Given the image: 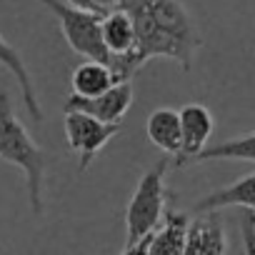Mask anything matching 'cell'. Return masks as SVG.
<instances>
[{
    "label": "cell",
    "mask_w": 255,
    "mask_h": 255,
    "mask_svg": "<svg viewBox=\"0 0 255 255\" xmlns=\"http://www.w3.org/2000/svg\"><path fill=\"white\" fill-rule=\"evenodd\" d=\"M123 10L133 18L135 45L130 53L110 58V70L118 83L130 80L153 58L175 60L190 73L203 38L180 0H125Z\"/></svg>",
    "instance_id": "obj_1"
},
{
    "label": "cell",
    "mask_w": 255,
    "mask_h": 255,
    "mask_svg": "<svg viewBox=\"0 0 255 255\" xmlns=\"http://www.w3.org/2000/svg\"><path fill=\"white\" fill-rule=\"evenodd\" d=\"M0 158L15 165L25 175L30 208L35 215L43 213V178H45V153L30 138L25 125L18 120L10 95L0 90Z\"/></svg>",
    "instance_id": "obj_2"
},
{
    "label": "cell",
    "mask_w": 255,
    "mask_h": 255,
    "mask_svg": "<svg viewBox=\"0 0 255 255\" xmlns=\"http://www.w3.org/2000/svg\"><path fill=\"white\" fill-rule=\"evenodd\" d=\"M168 168L170 160H160L140 178L125 210V248L148 238L155 230V225L163 220L168 210V200L173 198L165 188Z\"/></svg>",
    "instance_id": "obj_3"
},
{
    "label": "cell",
    "mask_w": 255,
    "mask_h": 255,
    "mask_svg": "<svg viewBox=\"0 0 255 255\" xmlns=\"http://www.w3.org/2000/svg\"><path fill=\"white\" fill-rule=\"evenodd\" d=\"M40 3L58 18L63 38L68 40V45L78 55H83L85 60L110 65L113 55H110V50L103 40V15L70 8L63 0H40Z\"/></svg>",
    "instance_id": "obj_4"
},
{
    "label": "cell",
    "mask_w": 255,
    "mask_h": 255,
    "mask_svg": "<svg viewBox=\"0 0 255 255\" xmlns=\"http://www.w3.org/2000/svg\"><path fill=\"white\" fill-rule=\"evenodd\" d=\"M65 138L73 153H78L80 158V173H85L90 168V163L95 160V155L108 145L110 138H115L120 133V125H108L95 120L93 115L85 113H65Z\"/></svg>",
    "instance_id": "obj_5"
},
{
    "label": "cell",
    "mask_w": 255,
    "mask_h": 255,
    "mask_svg": "<svg viewBox=\"0 0 255 255\" xmlns=\"http://www.w3.org/2000/svg\"><path fill=\"white\" fill-rule=\"evenodd\" d=\"M135 100V90L133 83L125 80V83H115L110 90L95 95V98H80V95H68L65 100V113H85L93 115L100 123L108 125H120L123 118L128 115Z\"/></svg>",
    "instance_id": "obj_6"
},
{
    "label": "cell",
    "mask_w": 255,
    "mask_h": 255,
    "mask_svg": "<svg viewBox=\"0 0 255 255\" xmlns=\"http://www.w3.org/2000/svg\"><path fill=\"white\" fill-rule=\"evenodd\" d=\"M178 113H180V128H183V150L175 158V168H185L208 148V140L215 133V118L200 103H188Z\"/></svg>",
    "instance_id": "obj_7"
},
{
    "label": "cell",
    "mask_w": 255,
    "mask_h": 255,
    "mask_svg": "<svg viewBox=\"0 0 255 255\" xmlns=\"http://www.w3.org/2000/svg\"><path fill=\"white\" fill-rule=\"evenodd\" d=\"M225 253H228V235L223 220L215 213H200V218L190 220L183 255H225Z\"/></svg>",
    "instance_id": "obj_8"
},
{
    "label": "cell",
    "mask_w": 255,
    "mask_h": 255,
    "mask_svg": "<svg viewBox=\"0 0 255 255\" xmlns=\"http://www.w3.org/2000/svg\"><path fill=\"white\" fill-rule=\"evenodd\" d=\"M145 130L153 145H158L165 155L178 158L183 150V128H180V113L170 108L153 110L148 115Z\"/></svg>",
    "instance_id": "obj_9"
},
{
    "label": "cell",
    "mask_w": 255,
    "mask_h": 255,
    "mask_svg": "<svg viewBox=\"0 0 255 255\" xmlns=\"http://www.w3.org/2000/svg\"><path fill=\"white\" fill-rule=\"evenodd\" d=\"M188 228H190V215L178 210H165L163 225L150 233L148 255H183Z\"/></svg>",
    "instance_id": "obj_10"
},
{
    "label": "cell",
    "mask_w": 255,
    "mask_h": 255,
    "mask_svg": "<svg viewBox=\"0 0 255 255\" xmlns=\"http://www.w3.org/2000/svg\"><path fill=\"white\" fill-rule=\"evenodd\" d=\"M240 205L245 210H255V173L235 180L233 185H225L220 190H213L210 195L200 198L195 203V213H215L220 208Z\"/></svg>",
    "instance_id": "obj_11"
},
{
    "label": "cell",
    "mask_w": 255,
    "mask_h": 255,
    "mask_svg": "<svg viewBox=\"0 0 255 255\" xmlns=\"http://www.w3.org/2000/svg\"><path fill=\"white\" fill-rule=\"evenodd\" d=\"M0 65L8 68V70L15 75V80H18V85H20V93H23V103H25L30 118H33V120H43V108H40V100H38V95H35V85H33L30 70H28L25 60L20 58V53H18L3 35H0Z\"/></svg>",
    "instance_id": "obj_12"
},
{
    "label": "cell",
    "mask_w": 255,
    "mask_h": 255,
    "mask_svg": "<svg viewBox=\"0 0 255 255\" xmlns=\"http://www.w3.org/2000/svg\"><path fill=\"white\" fill-rule=\"evenodd\" d=\"M73 95L80 98H95L105 90H110L118 80L110 70V65L105 63H95V60H85L73 70Z\"/></svg>",
    "instance_id": "obj_13"
},
{
    "label": "cell",
    "mask_w": 255,
    "mask_h": 255,
    "mask_svg": "<svg viewBox=\"0 0 255 255\" xmlns=\"http://www.w3.org/2000/svg\"><path fill=\"white\" fill-rule=\"evenodd\" d=\"M103 40L110 50V55H125L135 45V25L128 10L118 8L103 18Z\"/></svg>",
    "instance_id": "obj_14"
},
{
    "label": "cell",
    "mask_w": 255,
    "mask_h": 255,
    "mask_svg": "<svg viewBox=\"0 0 255 255\" xmlns=\"http://www.w3.org/2000/svg\"><path fill=\"white\" fill-rule=\"evenodd\" d=\"M210 160H248L255 163V133H245L240 138H230L218 145H208L195 163H210Z\"/></svg>",
    "instance_id": "obj_15"
},
{
    "label": "cell",
    "mask_w": 255,
    "mask_h": 255,
    "mask_svg": "<svg viewBox=\"0 0 255 255\" xmlns=\"http://www.w3.org/2000/svg\"><path fill=\"white\" fill-rule=\"evenodd\" d=\"M240 235H243V255H255V210H248L240 220Z\"/></svg>",
    "instance_id": "obj_16"
},
{
    "label": "cell",
    "mask_w": 255,
    "mask_h": 255,
    "mask_svg": "<svg viewBox=\"0 0 255 255\" xmlns=\"http://www.w3.org/2000/svg\"><path fill=\"white\" fill-rule=\"evenodd\" d=\"M70 8H78V10H85V13H95V15H103V10L98 8L95 0H65ZM105 18V15H103Z\"/></svg>",
    "instance_id": "obj_17"
},
{
    "label": "cell",
    "mask_w": 255,
    "mask_h": 255,
    "mask_svg": "<svg viewBox=\"0 0 255 255\" xmlns=\"http://www.w3.org/2000/svg\"><path fill=\"white\" fill-rule=\"evenodd\" d=\"M148 248H150V235L143 238V240H138L135 245H128L123 250V255H148Z\"/></svg>",
    "instance_id": "obj_18"
},
{
    "label": "cell",
    "mask_w": 255,
    "mask_h": 255,
    "mask_svg": "<svg viewBox=\"0 0 255 255\" xmlns=\"http://www.w3.org/2000/svg\"><path fill=\"white\" fill-rule=\"evenodd\" d=\"M95 3H98V8L103 10V15H108V13H113V10L123 8L125 0H95Z\"/></svg>",
    "instance_id": "obj_19"
}]
</instances>
